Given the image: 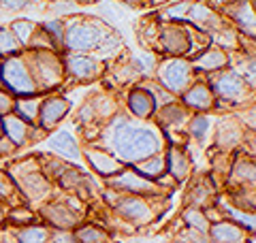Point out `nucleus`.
<instances>
[{
  "label": "nucleus",
  "mask_w": 256,
  "mask_h": 243,
  "mask_svg": "<svg viewBox=\"0 0 256 243\" xmlns=\"http://www.w3.org/2000/svg\"><path fill=\"white\" fill-rule=\"evenodd\" d=\"M116 150L124 160L148 158L158 150V139L143 128H124L116 136Z\"/></svg>",
  "instance_id": "nucleus-1"
},
{
  "label": "nucleus",
  "mask_w": 256,
  "mask_h": 243,
  "mask_svg": "<svg viewBox=\"0 0 256 243\" xmlns=\"http://www.w3.org/2000/svg\"><path fill=\"white\" fill-rule=\"evenodd\" d=\"M100 38V30L90 22H75L66 32V43L73 50H88Z\"/></svg>",
  "instance_id": "nucleus-2"
},
{
  "label": "nucleus",
  "mask_w": 256,
  "mask_h": 243,
  "mask_svg": "<svg viewBox=\"0 0 256 243\" xmlns=\"http://www.w3.org/2000/svg\"><path fill=\"white\" fill-rule=\"evenodd\" d=\"M160 79H162V84L166 88L180 92L190 79V66L186 62H182V60H171V62H166L164 66L160 68Z\"/></svg>",
  "instance_id": "nucleus-3"
},
{
  "label": "nucleus",
  "mask_w": 256,
  "mask_h": 243,
  "mask_svg": "<svg viewBox=\"0 0 256 243\" xmlns=\"http://www.w3.org/2000/svg\"><path fill=\"white\" fill-rule=\"evenodd\" d=\"M4 81L9 84V88H13L15 92H32L34 90V84L28 77L26 66L22 64V60H9L2 68Z\"/></svg>",
  "instance_id": "nucleus-4"
},
{
  "label": "nucleus",
  "mask_w": 256,
  "mask_h": 243,
  "mask_svg": "<svg viewBox=\"0 0 256 243\" xmlns=\"http://www.w3.org/2000/svg\"><path fill=\"white\" fill-rule=\"evenodd\" d=\"M214 90L218 92L220 96H224V98H242L244 84H242V79H239L235 72H224V75H220L218 79H216Z\"/></svg>",
  "instance_id": "nucleus-5"
},
{
  "label": "nucleus",
  "mask_w": 256,
  "mask_h": 243,
  "mask_svg": "<svg viewBox=\"0 0 256 243\" xmlns=\"http://www.w3.org/2000/svg\"><path fill=\"white\" fill-rule=\"evenodd\" d=\"M68 109V102L66 100H60V98H52L43 104V111H41V120L45 126H54L64 113Z\"/></svg>",
  "instance_id": "nucleus-6"
},
{
  "label": "nucleus",
  "mask_w": 256,
  "mask_h": 243,
  "mask_svg": "<svg viewBox=\"0 0 256 243\" xmlns=\"http://www.w3.org/2000/svg\"><path fill=\"white\" fill-rule=\"evenodd\" d=\"M230 13H233V18L239 22V26H242L246 32H254V13H252V2H248V0H242V2H237L230 6Z\"/></svg>",
  "instance_id": "nucleus-7"
},
{
  "label": "nucleus",
  "mask_w": 256,
  "mask_h": 243,
  "mask_svg": "<svg viewBox=\"0 0 256 243\" xmlns=\"http://www.w3.org/2000/svg\"><path fill=\"white\" fill-rule=\"evenodd\" d=\"M68 68L79 79H90V77L96 75V70H98V66H96L94 60L82 58V56H73V58H68Z\"/></svg>",
  "instance_id": "nucleus-8"
},
{
  "label": "nucleus",
  "mask_w": 256,
  "mask_h": 243,
  "mask_svg": "<svg viewBox=\"0 0 256 243\" xmlns=\"http://www.w3.org/2000/svg\"><path fill=\"white\" fill-rule=\"evenodd\" d=\"M186 102L196 109H210L212 107V92L205 86H194L186 96Z\"/></svg>",
  "instance_id": "nucleus-9"
},
{
  "label": "nucleus",
  "mask_w": 256,
  "mask_h": 243,
  "mask_svg": "<svg viewBox=\"0 0 256 243\" xmlns=\"http://www.w3.org/2000/svg\"><path fill=\"white\" fill-rule=\"evenodd\" d=\"M52 148H56L58 152H62L64 156H70V158H77V145L73 141V136L66 134V132H58V134H54V139L50 141Z\"/></svg>",
  "instance_id": "nucleus-10"
},
{
  "label": "nucleus",
  "mask_w": 256,
  "mask_h": 243,
  "mask_svg": "<svg viewBox=\"0 0 256 243\" xmlns=\"http://www.w3.org/2000/svg\"><path fill=\"white\" fill-rule=\"evenodd\" d=\"M120 212H122L126 218H130V220H146L148 218V207L146 202L139 200V198H130L120 205Z\"/></svg>",
  "instance_id": "nucleus-11"
},
{
  "label": "nucleus",
  "mask_w": 256,
  "mask_h": 243,
  "mask_svg": "<svg viewBox=\"0 0 256 243\" xmlns=\"http://www.w3.org/2000/svg\"><path fill=\"white\" fill-rule=\"evenodd\" d=\"M242 232L233 224H216L212 228V239L218 243H228V241H239Z\"/></svg>",
  "instance_id": "nucleus-12"
},
{
  "label": "nucleus",
  "mask_w": 256,
  "mask_h": 243,
  "mask_svg": "<svg viewBox=\"0 0 256 243\" xmlns=\"http://www.w3.org/2000/svg\"><path fill=\"white\" fill-rule=\"evenodd\" d=\"M130 107L132 111L137 113V116L146 118L152 113V109H154V100H152V96L148 92H134L130 96Z\"/></svg>",
  "instance_id": "nucleus-13"
},
{
  "label": "nucleus",
  "mask_w": 256,
  "mask_h": 243,
  "mask_svg": "<svg viewBox=\"0 0 256 243\" xmlns=\"http://www.w3.org/2000/svg\"><path fill=\"white\" fill-rule=\"evenodd\" d=\"M162 40H164V47L169 52L186 50V34H184L180 28H166L164 34H162Z\"/></svg>",
  "instance_id": "nucleus-14"
},
{
  "label": "nucleus",
  "mask_w": 256,
  "mask_h": 243,
  "mask_svg": "<svg viewBox=\"0 0 256 243\" xmlns=\"http://www.w3.org/2000/svg\"><path fill=\"white\" fill-rule=\"evenodd\" d=\"M114 184L120 186V188L134 190V192H152V190H154L150 182L141 180V177H137V175H124V177H120V180H116Z\"/></svg>",
  "instance_id": "nucleus-15"
},
{
  "label": "nucleus",
  "mask_w": 256,
  "mask_h": 243,
  "mask_svg": "<svg viewBox=\"0 0 256 243\" xmlns=\"http://www.w3.org/2000/svg\"><path fill=\"white\" fill-rule=\"evenodd\" d=\"M4 128H6V134H9L15 143H22L24 139H26V126H24V122L15 120V118H6Z\"/></svg>",
  "instance_id": "nucleus-16"
},
{
  "label": "nucleus",
  "mask_w": 256,
  "mask_h": 243,
  "mask_svg": "<svg viewBox=\"0 0 256 243\" xmlns=\"http://www.w3.org/2000/svg\"><path fill=\"white\" fill-rule=\"evenodd\" d=\"M90 160L94 162V166L98 168L100 173H116L118 168H120V164L116 160H111V158H107V156H102V154H90Z\"/></svg>",
  "instance_id": "nucleus-17"
},
{
  "label": "nucleus",
  "mask_w": 256,
  "mask_h": 243,
  "mask_svg": "<svg viewBox=\"0 0 256 243\" xmlns=\"http://www.w3.org/2000/svg\"><path fill=\"white\" fill-rule=\"evenodd\" d=\"M22 243H43L47 239V230L45 228H26L20 234Z\"/></svg>",
  "instance_id": "nucleus-18"
},
{
  "label": "nucleus",
  "mask_w": 256,
  "mask_h": 243,
  "mask_svg": "<svg viewBox=\"0 0 256 243\" xmlns=\"http://www.w3.org/2000/svg\"><path fill=\"white\" fill-rule=\"evenodd\" d=\"M162 168H164L162 158H152V160H146L139 164V171L146 175H158V173H162Z\"/></svg>",
  "instance_id": "nucleus-19"
},
{
  "label": "nucleus",
  "mask_w": 256,
  "mask_h": 243,
  "mask_svg": "<svg viewBox=\"0 0 256 243\" xmlns=\"http://www.w3.org/2000/svg\"><path fill=\"white\" fill-rule=\"evenodd\" d=\"M171 168H173V173L178 175V177L186 175V168H188L186 156H184V154H180V152H173V154H171Z\"/></svg>",
  "instance_id": "nucleus-20"
},
{
  "label": "nucleus",
  "mask_w": 256,
  "mask_h": 243,
  "mask_svg": "<svg viewBox=\"0 0 256 243\" xmlns=\"http://www.w3.org/2000/svg\"><path fill=\"white\" fill-rule=\"evenodd\" d=\"M222 64H224V56L220 52H210L198 60V66H203V68H218Z\"/></svg>",
  "instance_id": "nucleus-21"
},
{
  "label": "nucleus",
  "mask_w": 256,
  "mask_h": 243,
  "mask_svg": "<svg viewBox=\"0 0 256 243\" xmlns=\"http://www.w3.org/2000/svg\"><path fill=\"white\" fill-rule=\"evenodd\" d=\"M105 234H102L98 228H84L79 230V241L82 243H102Z\"/></svg>",
  "instance_id": "nucleus-22"
},
{
  "label": "nucleus",
  "mask_w": 256,
  "mask_h": 243,
  "mask_svg": "<svg viewBox=\"0 0 256 243\" xmlns=\"http://www.w3.org/2000/svg\"><path fill=\"white\" fill-rule=\"evenodd\" d=\"M32 28H34V24H32V22H15V24H13L15 34H18L20 40H24V43H26L28 36L32 34Z\"/></svg>",
  "instance_id": "nucleus-23"
},
{
  "label": "nucleus",
  "mask_w": 256,
  "mask_h": 243,
  "mask_svg": "<svg viewBox=\"0 0 256 243\" xmlns=\"http://www.w3.org/2000/svg\"><path fill=\"white\" fill-rule=\"evenodd\" d=\"M15 38H13V34L9 30H2L0 28V52L2 54H6V52H15Z\"/></svg>",
  "instance_id": "nucleus-24"
},
{
  "label": "nucleus",
  "mask_w": 256,
  "mask_h": 243,
  "mask_svg": "<svg viewBox=\"0 0 256 243\" xmlns=\"http://www.w3.org/2000/svg\"><path fill=\"white\" fill-rule=\"evenodd\" d=\"M36 104H38V100H20L18 102V109H20V113L26 120H34V116H36Z\"/></svg>",
  "instance_id": "nucleus-25"
},
{
  "label": "nucleus",
  "mask_w": 256,
  "mask_h": 243,
  "mask_svg": "<svg viewBox=\"0 0 256 243\" xmlns=\"http://www.w3.org/2000/svg\"><path fill=\"white\" fill-rule=\"evenodd\" d=\"M207 120L205 118H196L194 122H192V134L196 136V139H203V136L207 134Z\"/></svg>",
  "instance_id": "nucleus-26"
},
{
  "label": "nucleus",
  "mask_w": 256,
  "mask_h": 243,
  "mask_svg": "<svg viewBox=\"0 0 256 243\" xmlns=\"http://www.w3.org/2000/svg\"><path fill=\"white\" fill-rule=\"evenodd\" d=\"M28 4V0H0V6L6 11H22Z\"/></svg>",
  "instance_id": "nucleus-27"
},
{
  "label": "nucleus",
  "mask_w": 256,
  "mask_h": 243,
  "mask_svg": "<svg viewBox=\"0 0 256 243\" xmlns=\"http://www.w3.org/2000/svg\"><path fill=\"white\" fill-rule=\"evenodd\" d=\"M60 28H62V26H60V22H50V24L45 26V30H47V32H52L56 40H60V38H62V30H60Z\"/></svg>",
  "instance_id": "nucleus-28"
},
{
  "label": "nucleus",
  "mask_w": 256,
  "mask_h": 243,
  "mask_svg": "<svg viewBox=\"0 0 256 243\" xmlns=\"http://www.w3.org/2000/svg\"><path fill=\"white\" fill-rule=\"evenodd\" d=\"M11 107H13L11 98H9V96H6V94L0 92V116H4V113H9V111H11Z\"/></svg>",
  "instance_id": "nucleus-29"
},
{
  "label": "nucleus",
  "mask_w": 256,
  "mask_h": 243,
  "mask_svg": "<svg viewBox=\"0 0 256 243\" xmlns=\"http://www.w3.org/2000/svg\"><path fill=\"white\" fill-rule=\"evenodd\" d=\"M9 192H11V184L0 175V196H9Z\"/></svg>",
  "instance_id": "nucleus-30"
},
{
  "label": "nucleus",
  "mask_w": 256,
  "mask_h": 243,
  "mask_svg": "<svg viewBox=\"0 0 256 243\" xmlns=\"http://www.w3.org/2000/svg\"><path fill=\"white\" fill-rule=\"evenodd\" d=\"M13 220H15V222H24V220L30 222L32 216H30L28 212H15V214H13Z\"/></svg>",
  "instance_id": "nucleus-31"
},
{
  "label": "nucleus",
  "mask_w": 256,
  "mask_h": 243,
  "mask_svg": "<svg viewBox=\"0 0 256 243\" xmlns=\"http://www.w3.org/2000/svg\"><path fill=\"white\" fill-rule=\"evenodd\" d=\"M56 243H73V239H70V237H58V239H56Z\"/></svg>",
  "instance_id": "nucleus-32"
},
{
  "label": "nucleus",
  "mask_w": 256,
  "mask_h": 243,
  "mask_svg": "<svg viewBox=\"0 0 256 243\" xmlns=\"http://www.w3.org/2000/svg\"><path fill=\"white\" fill-rule=\"evenodd\" d=\"M124 2H128V4H139L141 0H124Z\"/></svg>",
  "instance_id": "nucleus-33"
},
{
  "label": "nucleus",
  "mask_w": 256,
  "mask_h": 243,
  "mask_svg": "<svg viewBox=\"0 0 256 243\" xmlns=\"http://www.w3.org/2000/svg\"><path fill=\"white\" fill-rule=\"evenodd\" d=\"M216 2H228V0H216Z\"/></svg>",
  "instance_id": "nucleus-34"
},
{
  "label": "nucleus",
  "mask_w": 256,
  "mask_h": 243,
  "mask_svg": "<svg viewBox=\"0 0 256 243\" xmlns=\"http://www.w3.org/2000/svg\"><path fill=\"white\" fill-rule=\"evenodd\" d=\"M152 2H164V0H152Z\"/></svg>",
  "instance_id": "nucleus-35"
},
{
  "label": "nucleus",
  "mask_w": 256,
  "mask_h": 243,
  "mask_svg": "<svg viewBox=\"0 0 256 243\" xmlns=\"http://www.w3.org/2000/svg\"><path fill=\"white\" fill-rule=\"evenodd\" d=\"M0 220H2V212H0Z\"/></svg>",
  "instance_id": "nucleus-36"
},
{
  "label": "nucleus",
  "mask_w": 256,
  "mask_h": 243,
  "mask_svg": "<svg viewBox=\"0 0 256 243\" xmlns=\"http://www.w3.org/2000/svg\"><path fill=\"white\" fill-rule=\"evenodd\" d=\"M82 2H90V0H82Z\"/></svg>",
  "instance_id": "nucleus-37"
}]
</instances>
